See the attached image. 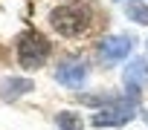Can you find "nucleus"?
Wrapping results in <instances>:
<instances>
[{
    "label": "nucleus",
    "mask_w": 148,
    "mask_h": 130,
    "mask_svg": "<svg viewBox=\"0 0 148 130\" xmlns=\"http://www.w3.org/2000/svg\"><path fill=\"white\" fill-rule=\"evenodd\" d=\"M125 15H128V20H134V23H139V26L148 23V6L142 3V0H131V3L125 6Z\"/></svg>",
    "instance_id": "6e6552de"
},
{
    "label": "nucleus",
    "mask_w": 148,
    "mask_h": 130,
    "mask_svg": "<svg viewBox=\"0 0 148 130\" xmlns=\"http://www.w3.org/2000/svg\"><path fill=\"white\" fill-rule=\"evenodd\" d=\"M32 90H35V84L29 78H6V81H0V98L3 101H15V98H21V95H26Z\"/></svg>",
    "instance_id": "0eeeda50"
},
{
    "label": "nucleus",
    "mask_w": 148,
    "mask_h": 130,
    "mask_svg": "<svg viewBox=\"0 0 148 130\" xmlns=\"http://www.w3.org/2000/svg\"><path fill=\"white\" fill-rule=\"evenodd\" d=\"M49 23L64 35V38H79L90 29V9L82 3H70V6H58L49 15Z\"/></svg>",
    "instance_id": "f257e3e1"
},
{
    "label": "nucleus",
    "mask_w": 148,
    "mask_h": 130,
    "mask_svg": "<svg viewBox=\"0 0 148 130\" xmlns=\"http://www.w3.org/2000/svg\"><path fill=\"white\" fill-rule=\"evenodd\" d=\"M55 78L64 87H82L84 78H87V64L84 61H64L55 70Z\"/></svg>",
    "instance_id": "423d86ee"
},
{
    "label": "nucleus",
    "mask_w": 148,
    "mask_h": 130,
    "mask_svg": "<svg viewBox=\"0 0 148 130\" xmlns=\"http://www.w3.org/2000/svg\"><path fill=\"white\" fill-rule=\"evenodd\" d=\"M136 116V98H105V107L93 116L96 127H119Z\"/></svg>",
    "instance_id": "7ed1b4c3"
},
{
    "label": "nucleus",
    "mask_w": 148,
    "mask_h": 130,
    "mask_svg": "<svg viewBox=\"0 0 148 130\" xmlns=\"http://www.w3.org/2000/svg\"><path fill=\"white\" fill-rule=\"evenodd\" d=\"M145 84H148V61L145 58H134L125 67V87H128L131 98H139Z\"/></svg>",
    "instance_id": "20e7f679"
},
{
    "label": "nucleus",
    "mask_w": 148,
    "mask_h": 130,
    "mask_svg": "<svg viewBox=\"0 0 148 130\" xmlns=\"http://www.w3.org/2000/svg\"><path fill=\"white\" fill-rule=\"evenodd\" d=\"M55 121H58V130H82V127H84L82 116H79V113H73V110H61Z\"/></svg>",
    "instance_id": "1a4fd4ad"
},
{
    "label": "nucleus",
    "mask_w": 148,
    "mask_h": 130,
    "mask_svg": "<svg viewBox=\"0 0 148 130\" xmlns=\"http://www.w3.org/2000/svg\"><path fill=\"white\" fill-rule=\"evenodd\" d=\"M99 49H102V58H105V61H122V58L131 55L134 41H131L128 35H108Z\"/></svg>",
    "instance_id": "39448f33"
},
{
    "label": "nucleus",
    "mask_w": 148,
    "mask_h": 130,
    "mask_svg": "<svg viewBox=\"0 0 148 130\" xmlns=\"http://www.w3.org/2000/svg\"><path fill=\"white\" fill-rule=\"evenodd\" d=\"M49 58V41L35 32V29H26L18 35V64L23 70H38L44 67Z\"/></svg>",
    "instance_id": "f03ea898"
}]
</instances>
